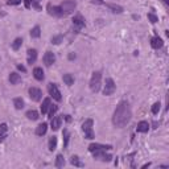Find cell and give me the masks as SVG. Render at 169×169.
<instances>
[{"label": "cell", "instance_id": "17", "mask_svg": "<svg viewBox=\"0 0 169 169\" xmlns=\"http://www.w3.org/2000/svg\"><path fill=\"white\" fill-rule=\"evenodd\" d=\"M33 77L36 78V79L37 81H42L44 79V70L41 69V67H35V69H33Z\"/></svg>", "mask_w": 169, "mask_h": 169}, {"label": "cell", "instance_id": "6", "mask_svg": "<svg viewBox=\"0 0 169 169\" xmlns=\"http://www.w3.org/2000/svg\"><path fill=\"white\" fill-rule=\"evenodd\" d=\"M60 7L62 8V11L66 15H70V13L75 9V7H77V1H75V0H65Z\"/></svg>", "mask_w": 169, "mask_h": 169}, {"label": "cell", "instance_id": "33", "mask_svg": "<svg viewBox=\"0 0 169 169\" xmlns=\"http://www.w3.org/2000/svg\"><path fill=\"white\" fill-rule=\"evenodd\" d=\"M61 42H62V36H61V35L53 36V37H52V44L58 45V44H61Z\"/></svg>", "mask_w": 169, "mask_h": 169}, {"label": "cell", "instance_id": "28", "mask_svg": "<svg viewBox=\"0 0 169 169\" xmlns=\"http://www.w3.org/2000/svg\"><path fill=\"white\" fill-rule=\"evenodd\" d=\"M30 36H32L33 38H37V37H40L41 36V29H40V27H35L32 30H30Z\"/></svg>", "mask_w": 169, "mask_h": 169}, {"label": "cell", "instance_id": "31", "mask_svg": "<svg viewBox=\"0 0 169 169\" xmlns=\"http://www.w3.org/2000/svg\"><path fill=\"white\" fill-rule=\"evenodd\" d=\"M57 110H58V107L56 106V105H50V107H49V112H48V115H49L50 119H52V118L54 116V114L57 112Z\"/></svg>", "mask_w": 169, "mask_h": 169}, {"label": "cell", "instance_id": "8", "mask_svg": "<svg viewBox=\"0 0 169 169\" xmlns=\"http://www.w3.org/2000/svg\"><path fill=\"white\" fill-rule=\"evenodd\" d=\"M94 155V159L97 160H100V161H111V155L106 153V149H98V151H94L92 152Z\"/></svg>", "mask_w": 169, "mask_h": 169}, {"label": "cell", "instance_id": "41", "mask_svg": "<svg viewBox=\"0 0 169 169\" xmlns=\"http://www.w3.org/2000/svg\"><path fill=\"white\" fill-rule=\"evenodd\" d=\"M168 1H169V0H165V3H167V4H168Z\"/></svg>", "mask_w": 169, "mask_h": 169}, {"label": "cell", "instance_id": "29", "mask_svg": "<svg viewBox=\"0 0 169 169\" xmlns=\"http://www.w3.org/2000/svg\"><path fill=\"white\" fill-rule=\"evenodd\" d=\"M56 147H57V137L52 136L49 139V149H50V151H54Z\"/></svg>", "mask_w": 169, "mask_h": 169}, {"label": "cell", "instance_id": "11", "mask_svg": "<svg viewBox=\"0 0 169 169\" xmlns=\"http://www.w3.org/2000/svg\"><path fill=\"white\" fill-rule=\"evenodd\" d=\"M56 62V56L53 52H46L44 54V64L46 66H52L53 64Z\"/></svg>", "mask_w": 169, "mask_h": 169}, {"label": "cell", "instance_id": "1", "mask_svg": "<svg viewBox=\"0 0 169 169\" xmlns=\"http://www.w3.org/2000/svg\"><path fill=\"white\" fill-rule=\"evenodd\" d=\"M132 116V111H131V106L127 100H122L119 105L116 106L114 111V116H112V123L115 127L118 128H123L129 123Z\"/></svg>", "mask_w": 169, "mask_h": 169}, {"label": "cell", "instance_id": "2", "mask_svg": "<svg viewBox=\"0 0 169 169\" xmlns=\"http://www.w3.org/2000/svg\"><path fill=\"white\" fill-rule=\"evenodd\" d=\"M102 86V73L100 72H94L92 77L90 79V89L92 92H98Z\"/></svg>", "mask_w": 169, "mask_h": 169}, {"label": "cell", "instance_id": "24", "mask_svg": "<svg viewBox=\"0 0 169 169\" xmlns=\"http://www.w3.org/2000/svg\"><path fill=\"white\" fill-rule=\"evenodd\" d=\"M70 162H72V164L74 165V167H79V168L84 167L83 162L79 161V157H78V156H72V159H70Z\"/></svg>", "mask_w": 169, "mask_h": 169}, {"label": "cell", "instance_id": "38", "mask_svg": "<svg viewBox=\"0 0 169 169\" xmlns=\"http://www.w3.org/2000/svg\"><path fill=\"white\" fill-rule=\"evenodd\" d=\"M92 3H95V4H105V3L102 1V0H91Z\"/></svg>", "mask_w": 169, "mask_h": 169}, {"label": "cell", "instance_id": "3", "mask_svg": "<svg viewBox=\"0 0 169 169\" xmlns=\"http://www.w3.org/2000/svg\"><path fill=\"white\" fill-rule=\"evenodd\" d=\"M92 124H94V122H92V119H87L83 122L82 124V129L84 132V137L89 140H92L94 139V131H92Z\"/></svg>", "mask_w": 169, "mask_h": 169}, {"label": "cell", "instance_id": "26", "mask_svg": "<svg viewBox=\"0 0 169 169\" xmlns=\"http://www.w3.org/2000/svg\"><path fill=\"white\" fill-rule=\"evenodd\" d=\"M64 165H65L64 156H62V155H57V157H56V167H57V168H62Z\"/></svg>", "mask_w": 169, "mask_h": 169}, {"label": "cell", "instance_id": "16", "mask_svg": "<svg viewBox=\"0 0 169 169\" xmlns=\"http://www.w3.org/2000/svg\"><path fill=\"white\" fill-rule=\"evenodd\" d=\"M7 135H8V126L5 124V123H1V124H0V143L4 142Z\"/></svg>", "mask_w": 169, "mask_h": 169}, {"label": "cell", "instance_id": "34", "mask_svg": "<svg viewBox=\"0 0 169 169\" xmlns=\"http://www.w3.org/2000/svg\"><path fill=\"white\" fill-rule=\"evenodd\" d=\"M160 102H156L153 106H152V114H155V115H157L159 114V111H160Z\"/></svg>", "mask_w": 169, "mask_h": 169}, {"label": "cell", "instance_id": "20", "mask_svg": "<svg viewBox=\"0 0 169 169\" xmlns=\"http://www.w3.org/2000/svg\"><path fill=\"white\" fill-rule=\"evenodd\" d=\"M50 105H52V103H50V99H49V98H45L44 102H42V106H41V114H42V115H44V114H48Z\"/></svg>", "mask_w": 169, "mask_h": 169}, {"label": "cell", "instance_id": "35", "mask_svg": "<svg viewBox=\"0 0 169 169\" xmlns=\"http://www.w3.org/2000/svg\"><path fill=\"white\" fill-rule=\"evenodd\" d=\"M148 19L151 20V22H153V24L159 21V19H157V16L155 15V13H148Z\"/></svg>", "mask_w": 169, "mask_h": 169}, {"label": "cell", "instance_id": "5", "mask_svg": "<svg viewBox=\"0 0 169 169\" xmlns=\"http://www.w3.org/2000/svg\"><path fill=\"white\" fill-rule=\"evenodd\" d=\"M48 91H49V95L53 98V99H56L57 102H60L61 99H62V97H61V92L60 90H58L57 84L56 83H49L48 84Z\"/></svg>", "mask_w": 169, "mask_h": 169}, {"label": "cell", "instance_id": "36", "mask_svg": "<svg viewBox=\"0 0 169 169\" xmlns=\"http://www.w3.org/2000/svg\"><path fill=\"white\" fill-rule=\"evenodd\" d=\"M21 1L22 0H8V4L9 5H17V4H20Z\"/></svg>", "mask_w": 169, "mask_h": 169}, {"label": "cell", "instance_id": "22", "mask_svg": "<svg viewBox=\"0 0 169 169\" xmlns=\"http://www.w3.org/2000/svg\"><path fill=\"white\" fill-rule=\"evenodd\" d=\"M25 116L30 120H37L38 119V112L36 111V110H29V111H27Z\"/></svg>", "mask_w": 169, "mask_h": 169}, {"label": "cell", "instance_id": "4", "mask_svg": "<svg viewBox=\"0 0 169 169\" xmlns=\"http://www.w3.org/2000/svg\"><path fill=\"white\" fill-rule=\"evenodd\" d=\"M115 90H116V84H115L114 79H112V78H106V84H105V89H103V94H105L106 97H110V95H112L115 92Z\"/></svg>", "mask_w": 169, "mask_h": 169}, {"label": "cell", "instance_id": "13", "mask_svg": "<svg viewBox=\"0 0 169 169\" xmlns=\"http://www.w3.org/2000/svg\"><path fill=\"white\" fill-rule=\"evenodd\" d=\"M61 123H62V119H61V116H53V118H52V122H50L52 129H54V131L60 129Z\"/></svg>", "mask_w": 169, "mask_h": 169}, {"label": "cell", "instance_id": "32", "mask_svg": "<svg viewBox=\"0 0 169 169\" xmlns=\"http://www.w3.org/2000/svg\"><path fill=\"white\" fill-rule=\"evenodd\" d=\"M64 148L67 147V144H69V131L67 129H64Z\"/></svg>", "mask_w": 169, "mask_h": 169}, {"label": "cell", "instance_id": "40", "mask_svg": "<svg viewBox=\"0 0 169 169\" xmlns=\"http://www.w3.org/2000/svg\"><path fill=\"white\" fill-rule=\"evenodd\" d=\"M69 58H70V60H73V58H75V54H70V56H69Z\"/></svg>", "mask_w": 169, "mask_h": 169}, {"label": "cell", "instance_id": "9", "mask_svg": "<svg viewBox=\"0 0 169 169\" xmlns=\"http://www.w3.org/2000/svg\"><path fill=\"white\" fill-rule=\"evenodd\" d=\"M82 28H84V20L82 16L78 15L73 19V29H74L75 33H79L82 30Z\"/></svg>", "mask_w": 169, "mask_h": 169}, {"label": "cell", "instance_id": "21", "mask_svg": "<svg viewBox=\"0 0 169 169\" xmlns=\"http://www.w3.org/2000/svg\"><path fill=\"white\" fill-rule=\"evenodd\" d=\"M9 82L11 84H17L21 82V77L17 74V73H11L9 74Z\"/></svg>", "mask_w": 169, "mask_h": 169}, {"label": "cell", "instance_id": "14", "mask_svg": "<svg viewBox=\"0 0 169 169\" xmlns=\"http://www.w3.org/2000/svg\"><path fill=\"white\" fill-rule=\"evenodd\" d=\"M162 45H164V41L160 37H157V36L151 40V46L153 48V49H160V48H162Z\"/></svg>", "mask_w": 169, "mask_h": 169}, {"label": "cell", "instance_id": "18", "mask_svg": "<svg viewBox=\"0 0 169 169\" xmlns=\"http://www.w3.org/2000/svg\"><path fill=\"white\" fill-rule=\"evenodd\" d=\"M48 131V124L46 123H41V124L37 126V128H36V135H38V136H42V135H45Z\"/></svg>", "mask_w": 169, "mask_h": 169}, {"label": "cell", "instance_id": "23", "mask_svg": "<svg viewBox=\"0 0 169 169\" xmlns=\"http://www.w3.org/2000/svg\"><path fill=\"white\" fill-rule=\"evenodd\" d=\"M62 79H64L65 84H67V86H72V84L74 83V77H73L72 74H64Z\"/></svg>", "mask_w": 169, "mask_h": 169}, {"label": "cell", "instance_id": "12", "mask_svg": "<svg viewBox=\"0 0 169 169\" xmlns=\"http://www.w3.org/2000/svg\"><path fill=\"white\" fill-rule=\"evenodd\" d=\"M36 60H37V50H36V49H29V50H28V53H27L28 64H30V65L35 64Z\"/></svg>", "mask_w": 169, "mask_h": 169}, {"label": "cell", "instance_id": "27", "mask_svg": "<svg viewBox=\"0 0 169 169\" xmlns=\"http://www.w3.org/2000/svg\"><path fill=\"white\" fill-rule=\"evenodd\" d=\"M107 7H108L110 9H112V12H115V13H122V12H123V8L120 7V5H116V4H107Z\"/></svg>", "mask_w": 169, "mask_h": 169}, {"label": "cell", "instance_id": "39", "mask_svg": "<svg viewBox=\"0 0 169 169\" xmlns=\"http://www.w3.org/2000/svg\"><path fill=\"white\" fill-rule=\"evenodd\" d=\"M25 5H27V8L30 7V1H29V0H25Z\"/></svg>", "mask_w": 169, "mask_h": 169}, {"label": "cell", "instance_id": "15", "mask_svg": "<svg viewBox=\"0 0 169 169\" xmlns=\"http://www.w3.org/2000/svg\"><path fill=\"white\" fill-rule=\"evenodd\" d=\"M112 147L111 145H103V144H98V143H92V144L89 145V151L90 152H94V151H98V149H111Z\"/></svg>", "mask_w": 169, "mask_h": 169}, {"label": "cell", "instance_id": "7", "mask_svg": "<svg viewBox=\"0 0 169 169\" xmlns=\"http://www.w3.org/2000/svg\"><path fill=\"white\" fill-rule=\"evenodd\" d=\"M48 12H49V15L54 16V17H65V16H67L61 7H54L52 4H48Z\"/></svg>", "mask_w": 169, "mask_h": 169}, {"label": "cell", "instance_id": "10", "mask_svg": "<svg viewBox=\"0 0 169 169\" xmlns=\"http://www.w3.org/2000/svg\"><path fill=\"white\" fill-rule=\"evenodd\" d=\"M29 97H30V99L35 100V102H40L41 98H42V92H41L40 89H37V87H30Z\"/></svg>", "mask_w": 169, "mask_h": 169}, {"label": "cell", "instance_id": "19", "mask_svg": "<svg viewBox=\"0 0 169 169\" xmlns=\"http://www.w3.org/2000/svg\"><path fill=\"white\" fill-rule=\"evenodd\" d=\"M136 129H137V132H142V134H145V132H148V129H149V124H148V122H140L139 124H137L136 127Z\"/></svg>", "mask_w": 169, "mask_h": 169}, {"label": "cell", "instance_id": "37", "mask_svg": "<svg viewBox=\"0 0 169 169\" xmlns=\"http://www.w3.org/2000/svg\"><path fill=\"white\" fill-rule=\"evenodd\" d=\"M17 69H19V70H21L22 73H25V72H27V69H25V66H22V65H19V66H17Z\"/></svg>", "mask_w": 169, "mask_h": 169}, {"label": "cell", "instance_id": "25", "mask_svg": "<svg viewBox=\"0 0 169 169\" xmlns=\"http://www.w3.org/2000/svg\"><path fill=\"white\" fill-rule=\"evenodd\" d=\"M13 106H15L16 110H21L22 107H24V100H22L21 98H15V99H13Z\"/></svg>", "mask_w": 169, "mask_h": 169}, {"label": "cell", "instance_id": "30", "mask_svg": "<svg viewBox=\"0 0 169 169\" xmlns=\"http://www.w3.org/2000/svg\"><path fill=\"white\" fill-rule=\"evenodd\" d=\"M22 45V38H16L15 41L12 42V49L13 50H19Z\"/></svg>", "mask_w": 169, "mask_h": 169}]
</instances>
